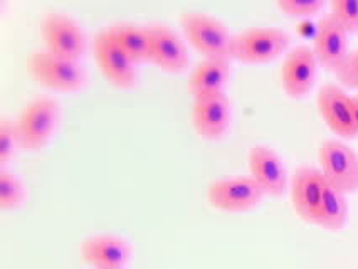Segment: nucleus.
<instances>
[{"label": "nucleus", "instance_id": "1", "mask_svg": "<svg viewBox=\"0 0 358 269\" xmlns=\"http://www.w3.org/2000/svg\"><path fill=\"white\" fill-rule=\"evenodd\" d=\"M61 122V103L51 94H36L17 118L20 145L26 152H39L52 140Z\"/></svg>", "mask_w": 358, "mask_h": 269}, {"label": "nucleus", "instance_id": "2", "mask_svg": "<svg viewBox=\"0 0 358 269\" xmlns=\"http://www.w3.org/2000/svg\"><path fill=\"white\" fill-rule=\"evenodd\" d=\"M26 66L29 74L45 88L78 91L87 81V71L81 61L59 56L44 45L27 54Z\"/></svg>", "mask_w": 358, "mask_h": 269}, {"label": "nucleus", "instance_id": "3", "mask_svg": "<svg viewBox=\"0 0 358 269\" xmlns=\"http://www.w3.org/2000/svg\"><path fill=\"white\" fill-rule=\"evenodd\" d=\"M291 36L276 26H251L232 37L231 59L243 63H269L289 51Z\"/></svg>", "mask_w": 358, "mask_h": 269}, {"label": "nucleus", "instance_id": "4", "mask_svg": "<svg viewBox=\"0 0 358 269\" xmlns=\"http://www.w3.org/2000/svg\"><path fill=\"white\" fill-rule=\"evenodd\" d=\"M180 24L187 41L201 51L203 57H231L234 34L217 15L203 10H185Z\"/></svg>", "mask_w": 358, "mask_h": 269}, {"label": "nucleus", "instance_id": "5", "mask_svg": "<svg viewBox=\"0 0 358 269\" xmlns=\"http://www.w3.org/2000/svg\"><path fill=\"white\" fill-rule=\"evenodd\" d=\"M320 170L328 185L343 194L358 190V152L336 136H328L318 148Z\"/></svg>", "mask_w": 358, "mask_h": 269}, {"label": "nucleus", "instance_id": "6", "mask_svg": "<svg viewBox=\"0 0 358 269\" xmlns=\"http://www.w3.org/2000/svg\"><path fill=\"white\" fill-rule=\"evenodd\" d=\"M44 48L59 56L81 61L86 51V32L74 15L62 10H49L41 19Z\"/></svg>", "mask_w": 358, "mask_h": 269}, {"label": "nucleus", "instance_id": "7", "mask_svg": "<svg viewBox=\"0 0 358 269\" xmlns=\"http://www.w3.org/2000/svg\"><path fill=\"white\" fill-rule=\"evenodd\" d=\"M266 197L264 189L251 175H231L212 180L207 187V201L226 212H248Z\"/></svg>", "mask_w": 358, "mask_h": 269}, {"label": "nucleus", "instance_id": "8", "mask_svg": "<svg viewBox=\"0 0 358 269\" xmlns=\"http://www.w3.org/2000/svg\"><path fill=\"white\" fill-rule=\"evenodd\" d=\"M327 185L320 167L303 163L294 168L289 182L291 204L301 221L318 226Z\"/></svg>", "mask_w": 358, "mask_h": 269}, {"label": "nucleus", "instance_id": "9", "mask_svg": "<svg viewBox=\"0 0 358 269\" xmlns=\"http://www.w3.org/2000/svg\"><path fill=\"white\" fill-rule=\"evenodd\" d=\"M316 106L328 128L338 138H355L358 135V119L352 94L338 82H323L316 93Z\"/></svg>", "mask_w": 358, "mask_h": 269}, {"label": "nucleus", "instance_id": "10", "mask_svg": "<svg viewBox=\"0 0 358 269\" xmlns=\"http://www.w3.org/2000/svg\"><path fill=\"white\" fill-rule=\"evenodd\" d=\"M94 59L108 81L118 88H133L138 80L136 61L110 36L106 27H101L93 37Z\"/></svg>", "mask_w": 358, "mask_h": 269}, {"label": "nucleus", "instance_id": "11", "mask_svg": "<svg viewBox=\"0 0 358 269\" xmlns=\"http://www.w3.org/2000/svg\"><path fill=\"white\" fill-rule=\"evenodd\" d=\"M190 123L203 140H219L232 123V101L226 91L194 96Z\"/></svg>", "mask_w": 358, "mask_h": 269}, {"label": "nucleus", "instance_id": "12", "mask_svg": "<svg viewBox=\"0 0 358 269\" xmlns=\"http://www.w3.org/2000/svg\"><path fill=\"white\" fill-rule=\"evenodd\" d=\"M320 61L313 45L298 44L285 54L281 64V86L288 98H305L315 88Z\"/></svg>", "mask_w": 358, "mask_h": 269}, {"label": "nucleus", "instance_id": "13", "mask_svg": "<svg viewBox=\"0 0 358 269\" xmlns=\"http://www.w3.org/2000/svg\"><path fill=\"white\" fill-rule=\"evenodd\" d=\"M150 36L148 61L165 71L180 73L190 64L189 45L177 29L166 22L147 24Z\"/></svg>", "mask_w": 358, "mask_h": 269}, {"label": "nucleus", "instance_id": "14", "mask_svg": "<svg viewBox=\"0 0 358 269\" xmlns=\"http://www.w3.org/2000/svg\"><path fill=\"white\" fill-rule=\"evenodd\" d=\"M249 175L264 189L266 196L281 197L289 185V173L281 153L271 145H252L248 155Z\"/></svg>", "mask_w": 358, "mask_h": 269}, {"label": "nucleus", "instance_id": "15", "mask_svg": "<svg viewBox=\"0 0 358 269\" xmlns=\"http://www.w3.org/2000/svg\"><path fill=\"white\" fill-rule=\"evenodd\" d=\"M81 259L93 269H127L133 256V246L120 234H94L79 247Z\"/></svg>", "mask_w": 358, "mask_h": 269}, {"label": "nucleus", "instance_id": "16", "mask_svg": "<svg viewBox=\"0 0 358 269\" xmlns=\"http://www.w3.org/2000/svg\"><path fill=\"white\" fill-rule=\"evenodd\" d=\"M348 36V32L340 26L338 20L333 17L330 12L320 17L313 41V51L323 68L335 73V69L343 63L345 57L352 51Z\"/></svg>", "mask_w": 358, "mask_h": 269}, {"label": "nucleus", "instance_id": "17", "mask_svg": "<svg viewBox=\"0 0 358 269\" xmlns=\"http://www.w3.org/2000/svg\"><path fill=\"white\" fill-rule=\"evenodd\" d=\"M231 57H202L189 74L187 88L192 96L226 91L231 78Z\"/></svg>", "mask_w": 358, "mask_h": 269}, {"label": "nucleus", "instance_id": "18", "mask_svg": "<svg viewBox=\"0 0 358 269\" xmlns=\"http://www.w3.org/2000/svg\"><path fill=\"white\" fill-rule=\"evenodd\" d=\"M108 32L136 63L148 61L150 36L147 24L133 22V20H116L106 26Z\"/></svg>", "mask_w": 358, "mask_h": 269}, {"label": "nucleus", "instance_id": "19", "mask_svg": "<svg viewBox=\"0 0 358 269\" xmlns=\"http://www.w3.org/2000/svg\"><path fill=\"white\" fill-rule=\"evenodd\" d=\"M348 215L350 207L347 194L340 192V190L331 187V185H327L318 226L327 231H331V233H338V231L345 229V226H347Z\"/></svg>", "mask_w": 358, "mask_h": 269}, {"label": "nucleus", "instance_id": "20", "mask_svg": "<svg viewBox=\"0 0 358 269\" xmlns=\"http://www.w3.org/2000/svg\"><path fill=\"white\" fill-rule=\"evenodd\" d=\"M27 201V185L9 167L0 168V209L15 210Z\"/></svg>", "mask_w": 358, "mask_h": 269}, {"label": "nucleus", "instance_id": "21", "mask_svg": "<svg viewBox=\"0 0 358 269\" xmlns=\"http://www.w3.org/2000/svg\"><path fill=\"white\" fill-rule=\"evenodd\" d=\"M19 150H22V145H20L17 119L9 115H2L0 118V165L9 167Z\"/></svg>", "mask_w": 358, "mask_h": 269}, {"label": "nucleus", "instance_id": "22", "mask_svg": "<svg viewBox=\"0 0 358 269\" xmlns=\"http://www.w3.org/2000/svg\"><path fill=\"white\" fill-rule=\"evenodd\" d=\"M330 14L348 34H358V0H331Z\"/></svg>", "mask_w": 358, "mask_h": 269}, {"label": "nucleus", "instance_id": "23", "mask_svg": "<svg viewBox=\"0 0 358 269\" xmlns=\"http://www.w3.org/2000/svg\"><path fill=\"white\" fill-rule=\"evenodd\" d=\"M324 6V0H278V7L293 17H310L322 12Z\"/></svg>", "mask_w": 358, "mask_h": 269}, {"label": "nucleus", "instance_id": "24", "mask_svg": "<svg viewBox=\"0 0 358 269\" xmlns=\"http://www.w3.org/2000/svg\"><path fill=\"white\" fill-rule=\"evenodd\" d=\"M336 82L343 88L358 89V48L352 49L343 63L335 69Z\"/></svg>", "mask_w": 358, "mask_h": 269}, {"label": "nucleus", "instance_id": "25", "mask_svg": "<svg viewBox=\"0 0 358 269\" xmlns=\"http://www.w3.org/2000/svg\"><path fill=\"white\" fill-rule=\"evenodd\" d=\"M352 101H353V106H355V113H357V119H358V93L352 94Z\"/></svg>", "mask_w": 358, "mask_h": 269}]
</instances>
